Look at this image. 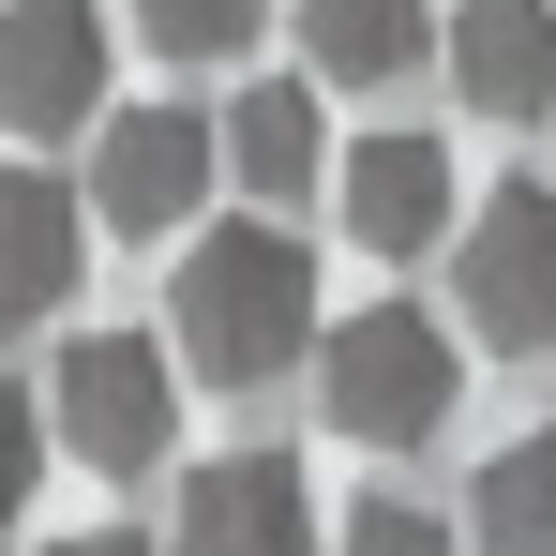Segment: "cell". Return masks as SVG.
I'll return each instance as SVG.
<instances>
[{"mask_svg": "<svg viewBox=\"0 0 556 556\" xmlns=\"http://www.w3.org/2000/svg\"><path fill=\"white\" fill-rule=\"evenodd\" d=\"M166 346H181V376H211V391H271V376H316V346H331V316H316V241H286L271 211H241V226L181 241V286H166Z\"/></svg>", "mask_w": 556, "mask_h": 556, "instance_id": "obj_1", "label": "cell"}, {"mask_svg": "<svg viewBox=\"0 0 556 556\" xmlns=\"http://www.w3.org/2000/svg\"><path fill=\"white\" fill-rule=\"evenodd\" d=\"M452 316H421V301H362L331 346H316V421L346 437V452H421L437 421H452Z\"/></svg>", "mask_w": 556, "mask_h": 556, "instance_id": "obj_2", "label": "cell"}, {"mask_svg": "<svg viewBox=\"0 0 556 556\" xmlns=\"http://www.w3.org/2000/svg\"><path fill=\"white\" fill-rule=\"evenodd\" d=\"M46 437L91 466V481H151L181 452V346L151 331H76L46 362Z\"/></svg>", "mask_w": 556, "mask_h": 556, "instance_id": "obj_3", "label": "cell"}, {"mask_svg": "<svg viewBox=\"0 0 556 556\" xmlns=\"http://www.w3.org/2000/svg\"><path fill=\"white\" fill-rule=\"evenodd\" d=\"M211 181H226V121H211V105H105V136H91L105 241H166V226H195Z\"/></svg>", "mask_w": 556, "mask_h": 556, "instance_id": "obj_4", "label": "cell"}, {"mask_svg": "<svg viewBox=\"0 0 556 556\" xmlns=\"http://www.w3.org/2000/svg\"><path fill=\"white\" fill-rule=\"evenodd\" d=\"M452 301L496 362H542L556 346V181H496L481 226L452 241Z\"/></svg>", "mask_w": 556, "mask_h": 556, "instance_id": "obj_5", "label": "cell"}, {"mask_svg": "<svg viewBox=\"0 0 556 556\" xmlns=\"http://www.w3.org/2000/svg\"><path fill=\"white\" fill-rule=\"evenodd\" d=\"M0 121L30 151L105 136V0H0Z\"/></svg>", "mask_w": 556, "mask_h": 556, "instance_id": "obj_6", "label": "cell"}, {"mask_svg": "<svg viewBox=\"0 0 556 556\" xmlns=\"http://www.w3.org/2000/svg\"><path fill=\"white\" fill-rule=\"evenodd\" d=\"M166 556H316V481L301 452H211L166 511Z\"/></svg>", "mask_w": 556, "mask_h": 556, "instance_id": "obj_7", "label": "cell"}, {"mask_svg": "<svg viewBox=\"0 0 556 556\" xmlns=\"http://www.w3.org/2000/svg\"><path fill=\"white\" fill-rule=\"evenodd\" d=\"M331 195H346V241L362 256H452V136H421V121H391V136H362L346 166H331Z\"/></svg>", "mask_w": 556, "mask_h": 556, "instance_id": "obj_8", "label": "cell"}, {"mask_svg": "<svg viewBox=\"0 0 556 556\" xmlns=\"http://www.w3.org/2000/svg\"><path fill=\"white\" fill-rule=\"evenodd\" d=\"M91 181H61V166H15L0 181V316L15 331H46L61 301H76V271H91Z\"/></svg>", "mask_w": 556, "mask_h": 556, "instance_id": "obj_9", "label": "cell"}, {"mask_svg": "<svg viewBox=\"0 0 556 556\" xmlns=\"http://www.w3.org/2000/svg\"><path fill=\"white\" fill-rule=\"evenodd\" d=\"M452 91L481 121H556V0H452Z\"/></svg>", "mask_w": 556, "mask_h": 556, "instance_id": "obj_10", "label": "cell"}, {"mask_svg": "<svg viewBox=\"0 0 556 556\" xmlns=\"http://www.w3.org/2000/svg\"><path fill=\"white\" fill-rule=\"evenodd\" d=\"M316 166H331V136H316V76H256V91L226 105V181L256 195V211L316 195Z\"/></svg>", "mask_w": 556, "mask_h": 556, "instance_id": "obj_11", "label": "cell"}, {"mask_svg": "<svg viewBox=\"0 0 556 556\" xmlns=\"http://www.w3.org/2000/svg\"><path fill=\"white\" fill-rule=\"evenodd\" d=\"M286 15H301L316 91H391V76H421V46H437L421 0H286Z\"/></svg>", "mask_w": 556, "mask_h": 556, "instance_id": "obj_12", "label": "cell"}, {"mask_svg": "<svg viewBox=\"0 0 556 556\" xmlns=\"http://www.w3.org/2000/svg\"><path fill=\"white\" fill-rule=\"evenodd\" d=\"M466 542L481 556H556V437H511L466 481Z\"/></svg>", "mask_w": 556, "mask_h": 556, "instance_id": "obj_13", "label": "cell"}, {"mask_svg": "<svg viewBox=\"0 0 556 556\" xmlns=\"http://www.w3.org/2000/svg\"><path fill=\"white\" fill-rule=\"evenodd\" d=\"M271 15H286V0H136V30H151L166 61H241Z\"/></svg>", "mask_w": 556, "mask_h": 556, "instance_id": "obj_14", "label": "cell"}, {"mask_svg": "<svg viewBox=\"0 0 556 556\" xmlns=\"http://www.w3.org/2000/svg\"><path fill=\"white\" fill-rule=\"evenodd\" d=\"M331 556H466V511L437 527V511H406V496H362V511H346V542H331Z\"/></svg>", "mask_w": 556, "mask_h": 556, "instance_id": "obj_15", "label": "cell"}, {"mask_svg": "<svg viewBox=\"0 0 556 556\" xmlns=\"http://www.w3.org/2000/svg\"><path fill=\"white\" fill-rule=\"evenodd\" d=\"M46 556H166V542H136V527H76V542H46Z\"/></svg>", "mask_w": 556, "mask_h": 556, "instance_id": "obj_16", "label": "cell"}]
</instances>
